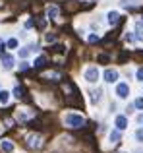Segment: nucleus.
<instances>
[{"mask_svg":"<svg viewBox=\"0 0 143 153\" xmlns=\"http://www.w3.org/2000/svg\"><path fill=\"white\" fill-rule=\"evenodd\" d=\"M46 16H49L50 19H56L58 16H60V10H58V6H49V8H46Z\"/></svg>","mask_w":143,"mask_h":153,"instance_id":"6e6552de","label":"nucleus"},{"mask_svg":"<svg viewBox=\"0 0 143 153\" xmlns=\"http://www.w3.org/2000/svg\"><path fill=\"white\" fill-rule=\"evenodd\" d=\"M46 43H52V41H56V35H54V33H46Z\"/></svg>","mask_w":143,"mask_h":153,"instance_id":"4be33fe9","label":"nucleus"},{"mask_svg":"<svg viewBox=\"0 0 143 153\" xmlns=\"http://www.w3.org/2000/svg\"><path fill=\"white\" fill-rule=\"evenodd\" d=\"M136 108H139V111H143V97H139V99H136Z\"/></svg>","mask_w":143,"mask_h":153,"instance_id":"412c9836","label":"nucleus"},{"mask_svg":"<svg viewBox=\"0 0 143 153\" xmlns=\"http://www.w3.org/2000/svg\"><path fill=\"white\" fill-rule=\"evenodd\" d=\"M8 101H10V93H8V91H0V103L2 105H8Z\"/></svg>","mask_w":143,"mask_h":153,"instance_id":"4468645a","label":"nucleus"},{"mask_svg":"<svg viewBox=\"0 0 143 153\" xmlns=\"http://www.w3.org/2000/svg\"><path fill=\"white\" fill-rule=\"evenodd\" d=\"M25 111H27V108H23V111L19 112V114H18V118L21 120V122H25V120H29L31 116H33V112H25Z\"/></svg>","mask_w":143,"mask_h":153,"instance_id":"ddd939ff","label":"nucleus"},{"mask_svg":"<svg viewBox=\"0 0 143 153\" xmlns=\"http://www.w3.org/2000/svg\"><path fill=\"white\" fill-rule=\"evenodd\" d=\"M114 124H116V128H118V130H126V128H128V118L120 114V116H116Z\"/></svg>","mask_w":143,"mask_h":153,"instance_id":"0eeeda50","label":"nucleus"},{"mask_svg":"<svg viewBox=\"0 0 143 153\" xmlns=\"http://www.w3.org/2000/svg\"><path fill=\"white\" fill-rule=\"evenodd\" d=\"M83 76H85V79H87L89 83H95V82L99 79V76H101V72H99L97 66H89V68L85 70V74H83Z\"/></svg>","mask_w":143,"mask_h":153,"instance_id":"f03ea898","label":"nucleus"},{"mask_svg":"<svg viewBox=\"0 0 143 153\" xmlns=\"http://www.w3.org/2000/svg\"><path fill=\"white\" fill-rule=\"evenodd\" d=\"M136 39L137 41H143V23L141 22L136 23Z\"/></svg>","mask_w":143,"mask_h":153,"instance_id":"9d476101","label":"nucleus"},{"mask_svg":"<svg viewBox=\"0 0 143 153\" xmlns=\"http://www.w3.org/2000/svg\"><path fill=\"white\" fill-rule=\"evenodd\" d=\"M136 140H137L139 143H143V128H139V130L136 132Z\"/></svg>","mask_w":143,"mask_h":153,"instance_id":"6ab92c4d","label":"nucleus"},{"mask_svg":"<svg viewBox=\"0 0 143 153\" xmlns=\"http://www.w3.org/2000/svg\"><path fill=\"white\" fill-rule=\"evenodd\" d=\"M6 47H8V49H18V39H15V37H12V39H8V43H6Z\"/></svg>","mask_w":143,"mask_h":153,"instance_id":"2eb2a0df","label":"nucleus"},{"mask_svg":"<svg viewBox=\"0 0 143 153\" xmlns=\"http://www.w3.org/2000/svg\"><path fill=\"white\" fill-rule=\"evenodd\" d=\"M27 68H29V64H27V62H21V64H19V70H27Z\"/></svg>","mask_w":143,"mask_h":153,"instance_id":"b1692460","label":"nucleus"},{"mask_svg":"<svg viewBox=\"0 0 143 153\" xmlns=\"http://www.w3.org/2000/svg\"><path fill=\"white\" fill-rule=\"evenodd\" d=\"M45 78H52V79H60V78H62V76H60V74H58V72H46V74H45Z\"/></svg>","mask_w":143,"mask_h":153,"instance_id":"a211bd4d","label":"nucleus"},{"mask_svg":"<svg viewBox=\"0 0 143 153\" xmlns=\"http://www.w3.org/2000/svg\"><path fill=\"white\" fill-rule=\"evenodd\" d=\"M106 18H108V23H110V25H116L118 19H120V14H118V12H108V16H106Z\"/></svg>","mask_w":143,"mask_h":153,"instance_id":"1a4fd4ad","label":"nucleus"},{"mask_svg":"<svg viewBox=\"0 0 143 153\" xmlns=\"http://www.w3.org/2000/svg\"><path fill=\"white\" fill-rule=\"evenodd\" d=\"M99 60H101V62H106V60H108V56H105V54H101V56H99Z\"/></svg>","mask_w":143,"mask_h":153,"instance_id":"393cba45","label":"nucleus"},{"mask_svg":"<svg viewBox=\"0 0 143 153\" xmlns=\"http://www.w3.org/2000/svg\"><path fill=\"white\" fill-rule=\"evenodd\" d=\"M27 146L31 147V149H39V147L43 146V138L39 134H31L27 136Z\"/></svg>","mask_w":143,"mask_h":153,"instance_id":"7ed1b4c3","label":"nucleus"},{"mask_svg":"<svg viewBox=\"0 0 143 153\" xmlns=\"http://www.w3.org/2000/svg\"><path fill=\"white\" fill-rule=\"evenodd\" d=\"M64 124L68 128H81V126H85V118H83L81 114H74V112H70V114L64 116Z\"/></svg>","mask_w":143,"mask_h":153,"instance_id":"f257e3e1","label":"nucleus"},{"mask_svg":"<svg viewBox=\"0 0 143 153\" xmlns=\"http://www.w3.org/2000/svg\"><path fill=\"white\" fill-rule=\"evenodd\" d=\"M116 95H118L120 99H126V97L130 95V85H128L126 82L118 83V85H116Z\"/></svg>","mask_w":143,"mask_h":153,"instance_id":"20e7f679","label":"nucleus"},{"mask_svg":"<svg viewBox=\"0 0 143 153\" xmlns=\"http://www.w3.org/2000/svg\"><path fill=\"white\" fill-rule=\"evenodd\" d=\"M46 64V56H39L37 60H35V68H41V66H45Z\"/></svg>","mask_w":143,"mask_h":153,"instance_id":"dca6fc26","label":"nucleus"},{"mask_svg":"<svg viewBox=\"0 0 143 153\" xmlns=\"http://www.w3.org/2000/svg\"><path fill=\"white\" fill-rule=\"evenodd\" d=\"M105 79H106L108 83L118 82V70H112V68H108V70L105 72Z\"/></svg>","mask_w":143,"mask_h":153,"instance_id":"39448f33","label":"nucleus"},{"mask_svg":"<svg viewBox=\"0 0 143 153\" xmlns=\"http://www.w3.org/2000/svg\"><path fill=\"white\" fill-rule=\"evenodd\" d=\"M2 51H4V45H2V43H0V54H2Z\"/></svg>","mask_w":143,"mask_h":153,"instance_id":"bb28decb","label":"nucleus"},{"mask_svg":"<svg viewBox=\"0 0 143 153\" xmlns=\"http://www.w3.org/2000/svg\"><path fill=\"white\" fill-rule=\"evenodd\" d=\"M0 147H2L4 151H14V143H12L10 140H2V142H0Z\"/></svg>","mask_w":143,"mask_h":153,"instance_id":"9b49d317","label":"nucleus"},{"mask_svg":"<svg viewBox=\"0 0 143 153\" xmlns=\"http://www.w3.org/2000/svg\"><path fill=\"white\" fill-rule=\"evenodd\" d=\"M14 56L12 54H4L2 56V66H4V70H12V68H14Z\"/></svg>","mask_w":143,"mask_h":153,"instance_id":"423d86ee","label":"nucleus"},{"mask_svg":"<svg viewBox=\"0 0 143 153\" xmlns=\"http://www.w3.org/2000/svg\"><path fill=\"white\" fill-rule=\"evenodd\" d=\"M136 76H137V79H139V82H143V68H139V70L136 72Z\"/></svg>","mask_w":143,"mask_h":153,"instance_id":"5701e85b","label":"nucleus"},{"mask_svg":"<svg viewBox=\"0 0 143 153\" xmlns=\"http://www.w3.org/2000/svg\"><path fill=\"white\" fill-rule=\"evenodd\" d=\"M14 95H15V97H18V99H19V97H23V89H21V87H19V85H18V87H15V89H14Z\"/></svg>","mask_w":143,"mask_h":153,"instance_id":"aec40b11","label":"nucleus"},{"mask_svg":"<svg viewBox=\"0 0 143 153\" xmlns=\"http://www.w3.org/2000/svg\"><path fill=\"white\" fill-rule=\"evenodd\" d=\"M128 2H133V4H137V2H141V0H128Z\"/></svg>","mask_w":143,"mask_h":153,"instance_id":"a878e982","label":"nucleus"},{"mask_svg":"<svg viewBox=\"0 0 143 153\" xmlns=\"http://www.w3.org/2000/svg\"><path fill=\"white\" fill-rule=\"evenodd\" d=\"M101 95H102V91H101V89H95L93 93H91V97H93V101H95V103H99V101H101Z\"/></svg>","mask_w":143,"mask_h":153,"instance_id":"f3484780","label":"nucleus"},{"mask_svg":"<svg viewBox=\"0 0 143 153\" xmlns=\"http://www.w3.org/2000/svg\"><path fill=\"white\" fill-rule=\"evenodd\" d=\"M108 138H110V142H112V143H118V142H120V130H118V128H116V130H112Z\"/></svg>","mask_w":143,"mask_h":153,"instance_id":"f8f14e48","label":"nucleus"}]
</instances>
